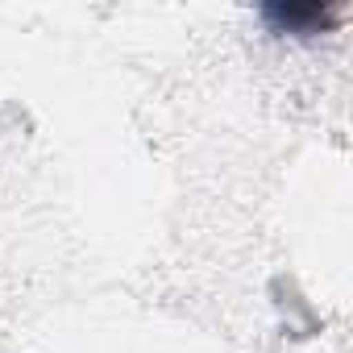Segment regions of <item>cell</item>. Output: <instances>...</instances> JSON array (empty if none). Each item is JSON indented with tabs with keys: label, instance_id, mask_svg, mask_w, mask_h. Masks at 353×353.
Returning a JSON list of instances; mask_svg holds the SVG:
<instances>
[{
	"label": "cell",
	"instance_id": "obj_1",
	"mask_svg": "<svg viewBox=\"0 0 353 353\" xmlns=\"http://www.w3.org/2000/svg\"><path fill=\"white\" fill-rule=\"evenodd\" d=\"M341 13H345V5H266L262 9V17H266V26L270 30H279V34H328L336 21H341Z\"/></svg>",
	"mask_w": 353,
	"mask_h": 353
}]
</instances>
